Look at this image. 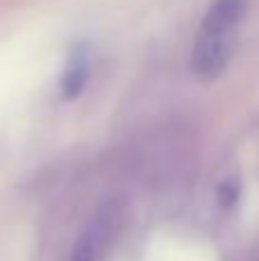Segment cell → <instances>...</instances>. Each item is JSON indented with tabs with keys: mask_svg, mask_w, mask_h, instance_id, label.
I'll use <instances>...</instances> for the list:
<instances>
[{
	"mask_svg": "<svg viewBox=\"0 0 259 261\" xmlns=\"http://www.w3.org/2000/svg\"><path fill=\"white\" fill-rule=\"evenodd\" d=\"M248 12V0H211L191 55V69L202 81H214L225 71L234 50V37Z\"/></svg>",
	"mask_w": 259,
	"mask_h": 261,
	"instance_id": "1",
	"label": "cell"
},
{
	"mask_svg": "<svg viewBox=\"0 0 259 261\" xmlns=\"http://www.w3.org/2000/svg\"><path fill=\"white\" fill-rule=\"evenodd\" d=\"M87 73H90V64H87V53L85 48H76L67 62V69L62 73V96L67 101H73L83 92L87 83Z\"/></svg>",
	"mask_w": 259,
	"mask_h": 261,
	"instance_id": "2",
	"label": "cell"
},
{
	"mask_svg": "<svg viewBox=\"0 0 259 261\" xmlns=\"http://www.w3.org/2000/svg\"><path fill=\"white\" fill-rule=\"evenodd\" d=\"M69 261H94V245H92L90 236H83V239L78 241Z\"/></svg>",
	"mask_w": 259,
	"mask_h": 261,
	"instance_id": "3",
	"label": "cell"
},
{
	"mask_svg": "<svg viewBox=\"0 0 259 261\" xmlns=\"http://www.w3.org/2000/svg\"><path fill=\"white\" fill-rule=\"evenodd\" d=\"M218 197H220V202H223L225 206H232V204L237 202L239 188L234 186V181H225V184L220 186V188H218Z\"/></svg>",
	"mask_w": 259,
	"mask_h": 261,
	"instance_id": "4",
	"label": "cell"
}]
</instances>
